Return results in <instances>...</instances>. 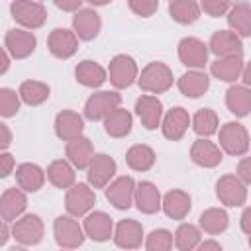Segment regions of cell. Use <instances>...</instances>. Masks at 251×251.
I'll return each instance as SVG.
<instances>
[{"label":"cell","mask_w":251,"mask_h":251,"mask_svg":"<svg viewBox=\"0 0 251 251\" xmlns=\"http://www.w3.org/2000/svg\"><path fill=\"white\" fill-rule=\"evenodd\" d=\"M8 251H27V249H25L24 245H14V247H10Z\"/></svg>","instance_id":"cell-54"},{"label":"cell","mask_w":251,"mask_h":251,"mask_svg":"<svg viewBox=\"0 0 251 251\" xmlns=\"http://www.w3.org/2000/svg\"><path fill=\"white\" fill-rule=\"evenodd\" d=\"M229 216L224 208H206L198 218V227L208 235H220L227 229Z\"/></svg>","instance_id":"cell-36"},{"label":"cell","mask_w":251,"mask_h":251,"mask_svg":"<svg viewBox=\"0 0 251 251\" xmlns=\"http://www.w3.org/2000/svg\"><path fill=\"white\" fill-rule=\"evenodd\" d=\"M163 214L169 218V220H184L190 210H192V198L186 190H180V188H173L169 192L163 194Z\"/></svg>","instance_id":"cell-25"},{"label":"cell","mask_w":251,"mask_h":251,"mask_svg":"<svg viewBox=\"0 0 251 251\" xmlns=\"http://www.w3.org/2000/svg\"><path fill=\"white\" fill-rule=\"evenodd\" d=\"M178 61L188 69V71H202L208 63V55H210V49H208V43H204L202 39L198 37H182L178 41Z\"/></svg>","instance_id":"cell-10"},{"label":"cell","mask_w":251,"mask_h":251,"mask_svg":"<svg viewBox=\"0 0 251 251\" xmlns=\"http://www.w3.org/2000/svg\"><path fill=\"white\" fill-rule=\"evenodd\" d=\"M135 186H137V182H135L129 175L116 176V178L106 186V200H108L114 208H118V210H127V208L133 204Z\"/></svg>","instance_id":"cell-16"},{"label":"cell","mask_w":251,"mask_h":251,"mask_svg":"<svg viewBox=\"0 0 251 251\" xmlns=\"http://www.w3.org/2000/svg\"><path fill=\"white\" fill-rule=\"evenodd\" d=\"M47 173L37 163H20L16 167V184L24 192H37L43 188Z\"/></svg>","instance_id":"cell-26"},{"label":"cell","mask_w":251,"mask_h":251,"mask_svg":"<svg viewBox=\"0 0 251 251\" xmlns=\"http://www.w3.org/2000/svg\"><path fill=\"white\" fill-rule=\"evenodd\" d=\"M249 249H251V235H249Z\"/></svg>","instance_id":"cell-55"},{"label":"cell","mask_w":251,"mask_h":251,"mask_svg":"<svg viewBox=\"0 0 251 251\" xmlns=\"http://www.w3.org/2000/svg\"><path fill=\"white\" fill-rule=\"evenodd\" d=\"M127 6L135 16L151 18L159 10V0H129Z\"/></svg>","instance_id":"cell-43"},{"label":"cell","mask_w":251,"mask_h":251,"mask_svg":"<svg viewBox=\"0 0 251 251\" xmlns=\"http://www.w3.org/2000/svg\"><path fill=\"white\" fill-rule=\"evenodd\" d=\"M65 155H67V161H69L75 169L86 171L96 153H94L92 141L82 135V137H78V139H75V141H69V143L65 145Z\"/></svg>","instance_id":"cell-27"},{"label":"cell","mask_w":251,"mask_h":251,"mask_svg":"<svg viewBox=\"0 0 251 251\" xmlns=\"http://www.w3.org/2000/svg\"><path fill=\"white\" fill-rule=\"evenodd\" d=\"M196 251H224V247H222L216 239H204V241L196 247Z\"/></svg>","instance_id":"cell-50"},{"label":"cell","mask_w":251,"mask_h":251,"mask_svg":"<svg viewBox=\"0 0 251 251\" xmlns=\"http://www.w3.org/2000/svg\"><path fill=\"white\" fill-rule=\"evenodd\" d=\"M218 145L231 157H243L251 149V137L243 124L226 122L218 131Z\"/></svg>","instance_id":"cell-2"},{"label":"cell","mask_w":251,"mask_h":251,"mask_svg":"<svg viewBox=\"0 0 251 251\" xmlns=\"http://www.w3.org/2000/svg\"><path fill=\"white\" fill-rule=\"evenodd\" d=\"M53 237L61 249L73 251L84 243L86 233L84 227L78 224V220L67 214V216H57L53 220Z\"/></svg>","instance_id":"cell-4"},{"label":"cell","mask_w":251,"mask_h":251,"mask_svg":"<svg viewBox=\"0 0 251 251\" xmlns=\"http://www.w3.org/2000/svg\"><path fill=\"white\" fill-rule=\"evenodd\" d=\"M12 173H16V159H14L12 153L2 151V153H0V176L6 178V176H10Z\"/></svg>","instance_id":"cell-45"},{"label":"cell","mask_w":251,"mask_h":251,"mask_svg":"<svg viewBox=\"0 0 251 251\" xmlns=\"http://www.w3.org/2000/svg\"><path fill=\"white\" fill-rule=\"evenodd\" d=\"M114 243L120 249L126 251H137L141 247V243L145 241V233H143V226L141 222L133 220V218H126L120 220L114 227Z\"/></svg>","instance_id":"cell-13"},{"label":"cell","mask_w":251,"mask_h":251,"mask_svg":"<svg viewBox=\"0 0 251 251\" xmlns=\"http://www.w3.org/2000/svg\"><path fill=\"white\" fill-rule=\"evenodd\" d=\"M55 135L61 141H75L78 137H82L84 131V116H80L75 110H61L55 116Z\"/></svg>","instance_id":"cell-20"},{"label":"cell","mask_w":251,"mask_h":251,"mask_svg":"<svg viewBox=\"0 0 251 251\" xmlns=\"http://www.w3.org/2000/svg\"><path fill=\"white\" fill-rule=\"evenodd\" d=\"M94 204H96V194L88 182H76L65 194V210L73 218L88 216L92 212Z\"/></svg>","instance_id":"cell-7"},{"label":"cell","mask_w":251,"mask_h":251,"mask_svg":"<svg viewBox=\"0 0 251 251\" xmlns=\"http://www.w3.org/2000/svg\"><path fill=\"white\" fill-rule=\"evenodd\" d=\"M18 94H20L22 102L27 104V106H41L43 102L49 100V96H51V86H49L47 82L27 78V80H24V82L20 84Z\"/></svg>","instance_id":"cell-37"},{"label":"cell","mask_w":251,"mask_h":251,"mask_svg":"<svg viewBox=\"0 0 251 251\" xmlns=\"http://www.w3.org/2000/svg\"><path fill=\"white\" fill-rule=\"evenodd\" d=\"M102 29V20L94 8H82L73 14V31L80 41H92Z\"/></svg>","instance_id":"cell-23"},{"label":"cell","mask_w":251,"mask_h":251,"mask_svg":"<svg viewBox=\"0 0 251 251\" xmlns=\"http://www.w3.org/2000/svg\"><path fill=\"white\" fill-rule=\"evenodd\" d=\"M155 161H157V155H155L153 147H149L145 143H135L126 151V163L131 171L145 173V171L153 169Z\"/></svg>","instance_id":"cell-34"},{"label":"cell","mask_w":251,"mask_h":251,"mask_svg":"<svg viewBox=\"0 0 251 251\" xmlns=\"http://www.w3.org/2000/svg\"><path fill=\"white\" fill-rule=\"evenodd\" d=\"M241 80H243V84H245V86H249V88H251V63H247V65L243 67Z\"/></svg>","instance_id":"cell-52"},{"label":"cell","mask_w":251,"mask_h":251,"mask_svg":"<svg viewBox=\"0 0 251 251\" xmlns=\"http://www.w3.org/2000/svg\"><path fill=\"white\" fill-rule=\"evenodd\" d=\"M135 116L139 118L141 126L145 129H157L161 127V122H163V116H165V110H163V102L153 96V94H141L137 100H135Z\"/></svg>","instance_id":"cell-15"},{"label":"cell","mask_w":251,"mask_h":251,"mask_svg":"<svg viewBox=\"0 0 251 251\" xmlns=\"http://www.w3.org/2000/svg\"><path fill=\"white\" fill-rule=\"evenodd\" d=\"M176 86L182 96L186 98H200L210 88V76L204 71H186L178 76Z\"/></svg>","instance_id":"cell-30"},{"label":"cell","mask_w":251,"mask_h":251,"mask_svg":"<svg viewBox=\"0 0 251 251\" xmlns=\"http://www.w3.org/2000/svg\"><path fill=\"white\" fill-rule=\"evenodd\" d=\"M239 226H241V231H243V233L251 235V206H247V208L241 212Z\"/></svg>","instance_id":"cell-49"},{"label":"cell","mask_w":251,"mask_h":251,"mask_svg":"<svg viewBox=\"0 0 251 251\" xmlns=\"http://www.w3.org/2000/svg\"><path fill=\"white\" fill-rule=\"evenodd\" d=\"M43 235H45V226L37 214H24L20 220L12 224V237L16 239L18 245L33 247L43 241Z\"/></svg>","instance_id":"cell-8"},{"label":"cell","mask_w":251,"mask_h":251,"mask_svg":"<svg viewBox=\"0 0 251 251\" xmlns=\"http://www.w3.org/2000/svg\"><path fill=\"white\" fill-rule=\"evenodd\" d=\"M210 53L216 55V59L222 57H243V43L241 37L235 35L231 29H218L212 33L208 41Z\"/></svg>","instance_id":"cell-17"},{"label":"cell","mask_w":251,"mask_h":251,"mask_svg":"<svg viewBox=\"0 0 251 251\" xmlns=\"http://www.w3.org/2000/svg\"><path fill=\"white\" fill-rule=\"evenodd\" d=\"M75 78L86 88H100L108 80V69H104L96 61L84 59L75 67Z\"/></svg>","instance_id":"cell-28"},{"label":"cell","mask_w":251,"mask_h":251,"mask_svg":"<svg viewBox=\"0 0 251 251\" xmlns=\"http://www.w3.org/2000/svg\"><path fill=\"white\" fill-rule=\"evenodd\" d=\"M231 4L226 0H202L200 2V10L204 14H208L210 18H220V16H227Z\"/></svg>","instance_id":"cell-44"},{"label":"cell","mask_w":251,"mask_h":251,"mask_svg":"<svg viewBox=\"0 0 251 251\" xmlns=\"http://www.w3.org/2000/svg\"><path fill=\"white\" fill-rule=\"evenodd\" d=\"M169 14L176 24L190 25L200 18L202 10H200V2H194V0H173V2H169Z\"/></svg>","instance_id":"cell-38"},{"label":"cell","mask_w":251,"mask_h":251,"mask_svg":"<svg viewBox=\"0 0 251 251\" xmlns=\"http://www.w3.org/2000/svg\"><path fill=\"white\" fill-rule=\"evenodd\" d=\"M190 126H192L194 133L198 137H204V139H208L210 135L220 131V120H218V114L212 108H200L192 116V124Z\"/></svg>","instance_id":"cell-39"},{"label":"cell","mask_w":251,"mask_h":251,"mask_svg":"<svg viewBox=\"0 0 251 251\" xmlns=\"http://www.w3.org/2000/svg\"><path fill=\"white\" fill-rule=\"evenodd\" d=\"M243 67V57H222L210 63V75L222 82L233 84L237 78H241Z\"/></svg>","instance_id":"cell-31"},{"label":"cell","mask_w":251,"mask_h":251,"mask_svg":"<svg viewBox=\"0 0 251 251\" xmlns=\"http://www.w3.org/2000/svg\"><path fill=\"white\" fill-rule=\"evenodd\" d=\"M10 59H12V57H10V53L2 47V67H0V75H4V73L8 71V67H10Z\"/></svg>","instance_id":"cell-53"},{"label":"cell","mask_w":251,"mask_h":251,"mask_svg":"<svg viewBox=\"0 0 251 251\" xmlns=\"http://www.w3.org/2000/svg\"><path fill=\"white\" fill-rule=\"evenodd\" d=\"M0 131H2V137H0V149H2V151H8V147L12 145V131H10L8 124H0Z\"/></svg>","instance_id":"cell-48"},{"label":"cell","mask_w":251,"mask_h":251,"mask_svg":"<svg viewBox=\"0 0 251 251\" xmlns=\"http://www.w3.org/2000/svg\"><path fill=\"white\" fill-rule=\"evenodd\" d=\"M226 20H227L229 29L235 35H239V37H251V4H247V2L231 4Z\"/></svg>","instance_id":"cell-33"},{"label":"cell","mask_w":251,"mask_h":251,"mask_svg":"<svg viewBox=\"0 0 251 251\" xmlns=\"http://www.w3.org/2000/svg\"><path fill=\"white\" fill-rule=\"evenodd\" d=\"M24 102H22V98H20V94L16 90H12L8 86L0 88V114H2V118L16 116L20 112V106Z\"/></svg>","instance_id":"cell-42"},{"label":"cell","mask_w":251,"mask_h":251,"mask_svg":"<svg viewBox=\"0 0 251 251\" xmlns=\"http://www.w3.org/2000/svg\"><path fill=\"white\" fill-rule=\"evenodd\" d=\"M122 104V94L118 90H96L92 92L86 102L82 116L90 122H104L114 110H118Z\"/></svg>","instance_id":"cell-3"},{"label":"cell","mask_w":251,"mask_h":251,"mask_svg":"<svg viewBox=\"0 0 251 251\" xmlns=\"http://www.w3.org/2000/svg\"><path fill=\"white\" fill-rule=\"evenodd\" d=\"M45 173H47V180L59 190H69L76 184V169L67 159L51 161Z\"/></svg>","instance_id":"cell-29"},{"label":"cell","mask_w":251,"mask_h":251,"mask_svg":"<svg viewBox=\"0 0 251 251\" xmlns=\"http://www.w3.org/2000/svg\"><path fill=\"white\" fill-rule=\"evenodd\" d=\"M173 245L175 233H171L165 227H157L149 235H145V251H171Z\"/></svg>","instance_id":"cell-41"},{"label":"cell","mask_w":251,"mask_h":251,"mask_svg":"<svg viewBox=\"0 0 251 251\" xmlns=\"http://www.w3.org/2000/svg\"><path fill=\"white\" fill-rule=\"evenodd\" d=\"M131 127H133V116H131V112L126 110V108L114 110V112L104 120V131H106L110 137H114V139H122V137H126V135H129Z\"/></svg>","instance_id":"cell-35"},{"label":"cell","mask_w":251,"mask_h":251,"mask_svg":"<svg viewBox=\"0 0 251 251\" xmlns=\"http://www.w3.org/2000/svg\"><path fill=\"white\" fill-rule=\"evenodd\" d=\"M175 82V76H173V71L169 65L161 63V61H151L147 63L141 71H139V78H137V84L143 92L147 94H163L167 92Z\"/></svg>","instance_id":"cell-1"},{"label":"cell","mask_w":251,"mask_h":251,"mask_svg":"<svg viewBox=\"0 0 251 251\" xmlns=\"http://www.w3.org/2000/svg\"><path fill=\"white\" fill-rule=\"evenodd\" d=\"M10 14L16 24H20L24 29L33 31L39 29L47 20V8L41 2L35 0H16L10 4Z\"/></svg>","instance_id":"cell-5"},{"label":"cell","mask_w":251,"mask_h":251,"mask_svg":"<svg viewBox=\"0 0 251 251\" xmlns=\"http://www.w3.org/2000/svg\"><path fill=\"white\" fill-rule=\"evenodd\" d=\"M216 196L227 208H239L247 202V184L237 175H222L216 180Z\"/></svg>","instance_id":"cell-9"},{"label":"cell","mask_w":251,"mask_h":251,"mask_svg":"<svg viewBox=\"0 0 251 251\" xmlns=\"http://www.w3.org/2000/svg\"><path fill=\"white\" fill-rule=\"evenodd\" d=\"M37 47V37L33 31L24 27H10L4 35V49L10 53L12 59H27Z\"/></svg>","instance_id":"cell-12"},{"label":"cell","mask_w":251,"mask_h":251,"mask_svg":"<svg viewBox=\"0 0 251 251\" xmlns=\"http://www.w3.org/2000/svg\"><path fill=\"white\" fill-rule=\"evenodd\" d=\"M27 208V192H24L20 186L6 188L0 196V216L2 222L14 224L25 214Z\"/></svg>","instance_id":"cell-18"},{"label":"cell","mask_w":251,"mask_h":251,"mask_svg":"<svg viewBox=\"0 0 251 251\" xmlns=\"http://www.w3.org/2000/svg\"><path fill=\"white\" fill-rule=\"evenodd\" d=\"M202 243V229L194 224H180L175 231V247L178 251H196Z\"/></svg>","instance_id":"cell-40"},{"label":"cell","mask_w":251,"mask_h":251,"mask_svg":"<svg viewBox=\"0 0 251 251\" xmlns=\"http://www.w3.org/2000/svg\"><path fill=\"white\" fill-rule=\"evenodd\" d=\"M82 227H84V233L88 239L96 241V243H104L108 239L114 237V222L112 218L102 212V210H92L88 216H84V222H82Z\"/></svg>","instance_id":"cell-21"},{"label":"cell","mask_w":251,"mask_h":251,"mask_svg":"<svg viewBox=\"0 0 251 251\" xmlns=\"http://www.w3.org/2000/svg\"><path fill=\"white\" fill-rule=\"evenodd\" d=\"M61 251H69V249H61Z\"/></svg>","instance_id":"cell-56"},{"label":"cell","mask_w":251,"mask_h":251,"mask_svg":"<svg viewBox=\"0 0 251 251\" xmlns=\"http://www.w3.org/2000/svg\"><path fill=\"white\" fill-rule=\"evenodd\" d=\"M226 106L235 118L251 114V88L245 84H231L226 90Z\"/></svg>","instance_id":"cell-32"},{"label":"cell","mask_w":251,"mask_h":251,"mask_svg":"<svg viewBox=\"0 0 251 251\" xmlns=\"http://www.w3.org/2000/svg\"><path fill=\"white\" fill-rule=\"evenodd\" d=\"M59 10H63V12H73V14H76L78 10H82V0H55L53 2Z\"/></svg>","instance_id":"cell-47"},{"label":"cell","mask_w":251,"mask_h":251,"mask_svg":"<svg viewBox=\"0 0 251 251\" xmlns=\"http://www.w3.org/2000/svg\"><path fill=\"white\" fill-rule=\"evenodd\" d=\"M190 124H192V118L188 110H184L182 106H175L165 112L163 122H161V131L169 141H178L184 137Z\"/></svg>","instance_id":"cell-19"},{"label":"cell","mask_w":251,"mask_h":251,"mask_svg":"<svg viewBox=\"0 0 251 251\" xmlns=\"http://www.w3.org/2000/svg\"><path fill=\"white\" fill-rule=\"evenodd\" d=\"M47 49L55 59H71L78 51V37L69 27H55L47 35Z\"/></svg>","instance_id":"cell-14"},{"label":"cell","mask_w":251,"mask_h":251,"mask_svg":"<svg viewBox=\"0 0 251 251\" xmlns=\"http://www.w3.org/2000/svg\"><path fill=\"white\" fill-rule=\"evenodd\" d=\"M133 204L137 206V210L141 214H157L163 208V194L157 188V184H153L151 180H141L135 186V196H133Z\"/></svg>","instance_id":"cell-24"},{"label":"cell","mask_w":251,"mask_h":251,"mask_svg":"<svg viewBox=\"0 0 251 251\" xmlns=\"http://www.w3.org/2000/svg\"><path fill=\"white\" fill-rule=\"evenodd\" d=\"M137 78H139V67L131 55L120 53L112 57L108 65V80L112 82L114 88L118 90L129 88L133 82H137Z\"/></svg>","instance_id":"cell-6"},{"label":"cell","mask_w":251,"mask_h":251,"mask_svg":"<svg viewBox=\"0 0 251 251\" xmlns=\"http://www.w3.org/2000/svg\"><path fill=\"white\" fill-rule=\"evenodd\" d=\"M10 237H12V227H10V224H8V222H2V237H0V243H2V245H6Z\"/></svg>","instance_id":"cell-51"},{"label":"cell","mask_w":251,"mask_h":251,"mask_svg":"<svg viewBox=\"0 0 251 251\" xmlns=\"http://www.w3.org/2000/svg\"><path fill=\"white\" fill-rule=\"evenodd\" d=\"M235 175H237L245 184H251V157H241V159H239Z\"/></svg>","instance_id":"cell-46"},{"label":"cell","mask_w":251,"mask_h":251,"mask_svg":"<svg viewBox=\"0 0 251 251\" xmlns=\"http://www.w3.org/2000/svg\"><path fill=\"white\" fill-rule=\"evenodd\" d=\"M190 159L194 165L202 167V169H214L224 161V151L220 149L218 143L198 137L192 145H190Z\"/></svg>","instance_id":"cell-22"},{"label":"cell","mask_w":251,"mask_h":251,"mask_svg":"<svg viewBox=\"0 0 251 251\" xmlns=\"http://www.w3.org/2000/svg\"><path fill=\"white\" fill-rule=\"evenodd\" d=\"M116 173H118L116 161L110 155H106V153H96L94 159H92V163L86 169V182L94 190L96 188H104L106 190V186L114 180Z\"/></svg>","instance_id":"cell-11"}]
</instances>
